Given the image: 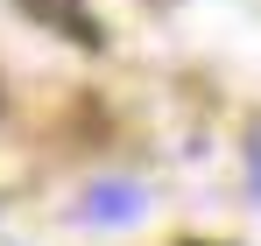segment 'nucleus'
Segmentation results:
<instances>
[{"label": "nucleus", "instance_id": "f257e3e1", "mask_svg": "<svg viewBox=\"0 0 261 246\" xmlns=\"http://www.w3.org/2000/svg\"><path fill=\"white\" fill-rule=\"evenodd\" d=\"M141 211H148L141 183H99V190L85 197V218H92V225H134Z\"/></svg>", "mask_w": 261, "mask_h": 246}, {"label": "nucleus", "instance_id": "f03ea898", "mask_svg": "<svg viewBox=\"0 0 261 246\" xmlns=\"http://www.w3.org/2000/svg\"><path fill=\"white\" fill-rule=\"evenodd\" d=\"M21 7L43 21H64V28H85V0H21Z\"/></svg>", "mask_w": 261, "mask_h": 246}]
</instances>
